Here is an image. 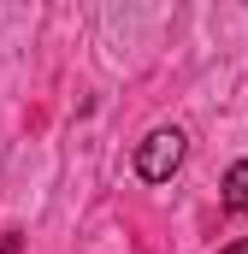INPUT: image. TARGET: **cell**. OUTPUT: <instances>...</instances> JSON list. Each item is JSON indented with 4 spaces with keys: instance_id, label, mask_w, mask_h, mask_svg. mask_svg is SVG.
<instances>
[{
    "instance_id": "obj_1",
    "label": "cell",
    "mask_w": 248,
    "mask_h": 254,
    "mask_svg": "<svg viewBox=\"0 0 248 254\" xmlns=\"http://www.w3.org/2000/svg\"><path fill=\"white\" fill-rule=\"evenodd\" d=\"M184 154H189V136L178 125H160V130L142 136V148H136V172H142L148 184H166V178L184 166Z\"/></svg>"
},
{
    "instance_id": "obj_2",
    "label": "cell",
    "mask_w": 248,
    "mask_h": 254,
    "mask_svg": "<svg viewBox=\"0 0 248 254\" xmlns=\"http://www.w3.org/2000/svg\"><path fill=\"white\" fill-rule=\"evenodd\" d=\"M225 213L248 219V160H237V166L225 172Z\"/></svg>"
},
{
    "instance_id": "obj_3",
    "label": "cell",
    "mask_w": 248,
    "mask_h": 254,
    "mask_svg": "<svg viewBox=\"0 0 248 254\" xmlns=\"http://www.w3.org/2000/svg\"><path fill=\"white\" fill-rule=\"evenodd\" d=\"M219 254H248V237H237V243H231V249H219Z\"/></svg>"
}]
</instances>
